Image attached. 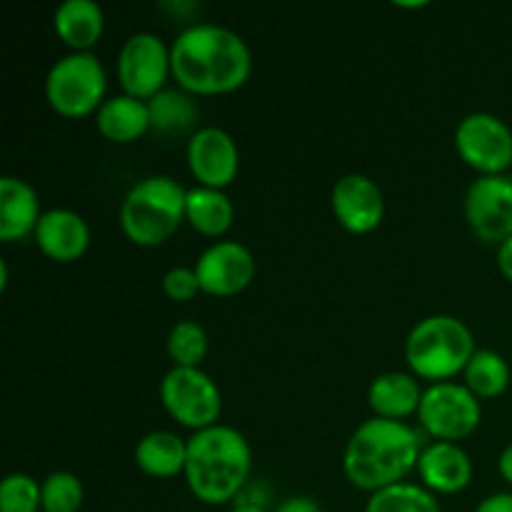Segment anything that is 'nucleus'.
<instances>
[{
	"label": "nucleus",
	"mask_w": 512,
	"mask_h": 512,
	"mask_svg": "<svg viewBox=\"0 0 512 512\" xmlns=\"http://www.w3.org/2000/svg\"><path fill=\"white\" fill-rule=\"evenodd\" d=\"M498 268H500V273L505 275V278L510 280L512 283V235L508 240H505V243H500V248H498Z\"/></svg>",
	"instance_id": "nucleus-32"
},
{
	"label": "nucleus",
	"mask_w": 512,
	"mask_h": 512,
	"mask_svg": "<svg viewBox=\"0 0 512 512\" xmlns=\"http://www.w3.org/2000/svg\"><path fill=\"white\" fill-rule=\"evenodd\" d=\"M420 435L405 420L370 418L350 435L343 470L350 485L365 493L398 485L418 468Z\"/></svg>",
	"instance_id": "nucleus-2"
},
{
	"label": "nucleus",
	"mask_w": 512,
	"mask_h": 512,
	"mask_svg": "<svg viewBox=\"0 0 512 512\" xmlns=\"http://www.w3.org/2000/svg\"><path fill=\"white\" fill-rule=\"evenodd\" d=\"M53 28L70 53H90L105 30V13L95 0H63L53 13Z\"/></svg>",
	"instance_id": "nucleus-18"
},
{
	"label": "nucleus",
	"mask_w": 512,
	"mask_h": 512,
	"mask_svg": "<svg viewBox=\"0 0 512 512\" xmlns=\"http://www.w3.org/2000/svg\"><path fill=\"white\" fill-rule=\"evenodd\" d=\"M163 290L175 303H188L195 295L203 293L195 268H185V265H175L163 275Z\"/></svg>",
	"instance_id": "nucleus-29"
},
{
	"label": "nucleus",
	"mask_w": 512,
	"mask_h": 512,
	"mask_svg": "<svg viewBox=\"0 0 512 512\" xmlns=\"http://www.w3.org/2000/svg\"><path fill=\"white\" fill-rule=\"evenodd\" d=\"M498 468H500V475H503V478L512 485V443L503 450V453H500Z\"/></svg>",
	"instance_id": "nucleus-33"
},
{
	"label": "nucleus",
	"mask_w": 512,
	"mask_h": 512,
	"mask_svg": "<svg viewBox=\"0 0 512 512\" xmlns=\"http://www.w3.org/2000/svg\"><path fill=\"white\" fill-rule=\"evenodd\" d=\"M475 338L455 315H430L415 323L405 340V360L418 380L448 383L468 368L475 353Z\"/></svg>",
	"instance_id": "nucleus-4"
},
{
	"label": "nucleus",
	"mask_w": 512,
	"mask_h": 512,
	"mask_svg": "<svg viewBox=\"0 0 512 512\" xmlns=\"http://www.w3.org/2000/svg\"><path fill=\"white\" fill-rule=\"evenodd\" d=\"M200 290L215 298H230L238 295L253 283L255 258L238 240H218L208 245L195 260Z\"/></svg>",
	"instance_id": "nucleus-12"
},
{
	"label": "nucleus",
	"mask_w": 512,
	"mask_h": 512,
	"mask_svg": "<svg viewBox=\"0 0 512 512\" xmlns=\"http://www.w3.org/2000/svg\"><path fill=\"white\" fill-rule=\"evenodd\" d=\"M425 390L420 388V380L413 373H390L378 375L368 388V403L373 408L375 418L385 420H405L408 415H418L420 400Z\"/></svg>",
	"instance_id": "nucleus-19"
},
{
	"label": "nucleus",
	"mask_w": 512,
	"mask_h": 512,
	"mask_svg": "<svg viewBox=\"0 0 512 512\" xmlns=\"http://www.w3.org/2000/svg\"><path fill=\"white\" fill-rule=\"evenodd\" d=\"M335 220L348 233H373L385 218V198L380 185L363 173H348L333 185L330 193Z\"/></svg>",
	"instance_id": "nucleus-14"
},
{
	"label": "nucleus",
	"mask_w": 512,
	"mask_h": 512,
	"mask_svg": "<svg viewBox=\"0 0 512 512\" xmlns=\"http://www.w3.org/2000/svg\"><path fill=\"white\" fill-rule=\"evenodd\" d=\"M365 512H440V503L428 488L403 480L370 495Z\"/></svg>",
	"instance_id": "nucleus-25"
},
{
	"label": "nucleus",
	"mask_w": 512,
	"mask_h": 512,
	"mask_svg": "<svg viewBox=\"0 0 512 512\" xmlns=\"http://www.w3.org/2000/svg\"><path fill=\"white\" fill-rule=\"evenodd\" d=\"M43 510V483L25 473L5 475L0 485V512Z\"/></svg>",
	"instance_id": "nucleus-28"
},
{
	"label": "nucleus",
	"mask_w": 512,
	"mask_h": 512,
	"mask_svg": "<svg viewBox=\"0 0 512 512\" xmlns=\"http://www.w3.org/2000/svg\"><path fill=\"white\" fill-rule=\"evenodd\" d=\"M465 388L478 400L498 398L510 385V365L500 353L490 348H478L463 370Z\"/></svg>",
	"instance_id": "nucleus-23"
},
{
	"label": "nucleus",
	"mask_w": 512,
	"mask_h": 512,
	"mask_svg": "<svg viewBox=\"0 0 512 512\" xmlns=\"http://www.w3.org/2000/svg\"><path fill=\"white\" fill-rule=\"evenodd\" d=\"M253 468V450L240 430L213 425L188 438L185 483L205 505H225L238 498Z\"/></svg>",
	"instance_id": "nucleus-3"
},
{
	"label": "nucleus",
	"mask_w": 512,
	"mask_h": 512,
	"mask_svg": "<svg viewBox=\"0 0 512 512\" xmlns=\"http://www.w3.org/2000/svg\"><path fill=\"white\" fill-rule=\"evenodd\" d=\"M185 220L200 235L220 238V235L228 233L235 220L233 200L225 195V190L195 185V188L188 190V198H185Z\"/></svg>",
	"instance_id": "nucleus-22"
},
{
	"label": "nucleus",
	"mask_w": 512,
	"mask_h": 512,
	"mask_svg": "<svg viewBox=\"0 0 512 512\" xmlns=\"http://www.w3.org/2000/svg\"><path fill=\"white\" fill-rule=\"evenodd\" d=\"M455 150L480 175H505L512 168V130L493 113H470L455 128Z\"/></svg>",
	"instance_id": "nucleus-9"
},
{
	"label": "nucleus",
	"mask_w": 512,
	"mask_h": 512,
	"mask_svg": "<svg viewBox=\"0 0 512 512\" xmlns=\"http://www.w3.org/2000/svg\"><path fill=\"white\" fill-rule=\"evenodd\" d=\"M95 128L110 143H133L153 128L148 100L133 98L128 93L113 95L95 113Z\"/></svg>",
	"instance_id": "nucleus-20"
},
{
	"label": "nucleus",
	"mask_w": 512,
	"mask_h": 512,
	"mask_svg": "<svg viewBox=\"0 0 512 512\" xmlns=\"http://www.w3.org/2000/svg\"><path fill=\"white\" fill-rule=\"evenodd\" d=\"M230 512H268V510H263L260 505H253V503H243V505H235Z\"/></svg>",
	"instance_id": "nucleus-34"
},
{
	"label": "nucleus",
	"mask_w": 512,
	"mask_h": 512,
	"mask_svg": "<svg viewBox=\"0 0 512 512\" xmlns=\"http://www.w3.org/2000/svg\"><path fill=\"white\" fill-rule=\"evenodd\" d=\"M185 198L188 190L170 175L138 180L120 205V228L143 248L165 243L185 220Z\"/></svg>",
	"instance_id": "nucleus-5"
},
{
	"label": "nucleus",
	"mask_w": 512,
	"mask_h": 512,
	"mask_svg": "<svg viewBox=\"0 0 512 512\" xmlns=\"http://www.w3.org/2000/svg\"><path fill=\"white\" fill-rule=\"evenodd\" d=\"M40 215L38 190L28 180L0 178V240L13 243L35 233Z\"/></svg>",
	"instance_id": "nucleus-17"
},
{
	"label": "nucleus",
	"mask_w": 512,
	"mask_h": 512,
	"mask_svg": "<svg viewBox=\"0 0 512 512\" xmlns=\"http://www.w3.org/2000/svg\"><path fill=\"white\" fill-rule=\"evenodd\" d=\"M475 512H512V493H495L480 500Z\"/></svg>",
	"instance_id": "nucleus-31"
},
{
	"label": "nucleus",
	"mask_w": 512,
	"mask_h": 512,
	"mask_svg": "<svg viewBox=\"0 0 512 512\" xmlns=\"http://www.w3.org/2000/svg\"><path fill=\"white\" fill-rule=\"evenodd\" d=\"M418 420L428 435L443 443H458L478 430L483 420L480 400L465 385L433 383L425 388L418 408Z\"/></svg>",
	"instance_id": "nucleus-8"
},
{
	"label": "nucleus",
	"mask_w": 512,
	"mask_h": 512,
	"mask_svg": "<svg viewBox=\"0 0 512 512\" xmlns=\"http://www.w3.org/2000/svg\"><path fill=\"white\" fill-rule=\"evenodd\" d=\"M465 220L485 243H505L512 235V178L478 175L465 193Z\"/></svg>",
	"instance_id": "nucleus-11"
},
{
	"label": "nucleus",
	"mask_w": 512,
	"mask_h": 512,
	"mask_svg": "<svg viewBox=\"0 0 512 512\" xmlns=\"http://www.w3.org/2000/svg\"><path fill=\"white\" fill-rule=\"evenodd\" d=\"M188 165L198 185L225 190L240 170L238 143L228 130L203 125L188 140Z\"/></svg>",
	"instance_id": "nucleus-13"
},
{
	"label": "nucleus",
	"mask_w": 512,
	"mask_h": 512,
	"mask_svg": "<svg viewBox=\"0 0 512 512\" xmlns=\"http://www.w3.org/2000/svg\"><path fill=\"white\" fill-rule=\"evenodd\" d=\"M168 75H173L170 45H165L160 35L140 30L125 40L118 53V80L123 93L150 100L165 90Z\"/></svg>",
	"instance_id": "nucleus-10"
},
{
	"label": "nucleus",
	"mask_w": 512,
	"mask_h": 512,
	"mask_svg": "<svg viewBox=\"0 0 512 512\" xmlns=\"http://www.w3.org/2000/svg\"><path fill=\"white\" fill-rule=\"evenodd\" d=\"M173 78L190 95L233 93L253 70L243 35L220 23H190L170 43Z\"/></svg>",
	"instance_id": "nucleus-1"
},
{
	"label": "nucleus",
	"mask_w": 512,
	"mask_h": 512,
	"mask_svg": "<svg viewBox=\"0 0 512 512\" xmlns=\"http://www.w3.org/2000/svg\"><path fill=\"white\" fill-rule=\"evenodd\" d=\"M150 108V125L153 130L165 135L185 133L198 120V105L185 90H160L155 98L148 100Z\"/></svg>",
	"instance_id": "nucleus-24"
},
{
	"label": "nucleus",
	"mask_w": 512,
	"mask_h": 512,
	"mask_svg": "<svg viewBox=\"0 0 512 512\" xmlns=\"http://www.w3.org/2000/svg\"><path fill=\"white\" fill-rule=\"evenodd\" d=\"M168 355L178 368H200L208 355V333L195 320H180L168 333Z\"/></svg>",
	"instance_id": "nucleus-26"
},
{
	"label": "nucleus",
	"mask_w": 512,
	"mask_h": 512,
	"mask_svg": "<svg viewBox=\"0 0 512 512\" xmlns=\"http://www.w3.org/2000/svg\"><path fill=\"white\" fill-rule=\"evenodd\" d=\"M510 178H512V175H510Z\"/></svg>",
	"instance_id": "nucleus-35"
},
{
	"label": "nucleus",
	"mask_w": 512,
	"mask_h": 512,
	"mask_svg": "<svg viewBox=\"0 0 512 512\" xmlns=\"http://www.w3.org/2000/svg\"><path fill=\"white\" fill-rule=\"evenodd\" d=\"M275 512H323V508L308 495H293V498L283 500Z\"/></svg>",
	"instance_id": "nucleus-30"
},
{
	"label": "nucleus",
	"mask_w": 512,
	"mask_h": 512,
	"mask_svg": "<svg viewBox=\"0 0 512 512\" xmlns=\"http://www.w3.org/2000/svg\"><path fill=\"white\" fill-rule=\"evenodd\" d=\"M160 403L170 418L190 430L218 425L223 413V395L215 380L200 368H173L160 380Z\"/></svg>",
	"instance_id": "nucleus-7"
},
{
	"label": "nucleus",
	"mask_w": 512,
	"mask_h": 512,
	"mask_svg": "<svg viewBox=\"0 0 512 512\" xmlns=\"http://www.w3.org/2000/svg\"><path fill=\"white\" fill-rule=\"evenodd\" d=\"M83 500L85 490L78 475L55 470L43 480V512H78Z\"/></svg>",
	"instance_id": "nucleus-27"
},
{
	"label": "nucleus",
	"mask_w": 512,
	"mask_h": 512,
	"mask_svg": "<svg viewBox=\"0 0 512 512\" xmlns=\"http://www.w3.org/2000/svg\"><path fill=\"white\" fill-rule=\"evenodd\" d=\"M35 243L58 263H73L90 248V228L80 213L70 208H50L40 215Z\"/></svg>",
	"instance_id": "nucleus-16"
},
{
	"label": "nucleus",
	"mask_w": 512,
	"mask_h": 512,
	"mask_svg": "<svg viewBox=\"0 0 512 512\" xmlns=\"http://www.w3.org/2000/svg\"><path fill=\"white\" fill-rule=\"evenodd\" d=\"M108 75L95 53H68L50 65L45 75V98L65 118H85L105 103Z\"/></svg>",
	"instance_id": "nucleus-6"
},
{
	"label": "nucleus",
	"mask_w": 512,
	"mask_h": 512,
	"mask_svg": "<svg viewBox=\"0 0 512 512\" xmlns=\"http://www.w3.org/2000/svg\"><path fill=\"white\" fill-rule=\"evenodd\" d=\"M185 460H188V440L170 430H153L135 445V463L153 478H175L185 473Z\"/></svg>",
	"instance_id": "nucleus-21"
},
{
	"label": "nucleus",
	"mask_w": 512,
	"mask_h": 512,
	"mask_svg": "<svg viewBox=\"0 0 512 512\" xmlns=\"http://www.w3.org/2000/svg\"><path fill=\"white\" fill-rule=\"evenodd\" d=\"M420 485L428 488L433 495L460 493L473 480V460L460 448V443H435L425 445L418 460Z\"/></svg>",
	"instance_id": "nucleus-15"
}]
</instances>
